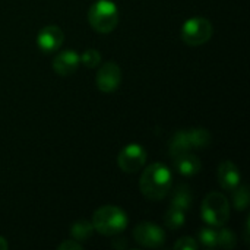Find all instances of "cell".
Masks as SVG:
<instances>
[{"label":"cell","instance_id":"obj_1","mask_svg":"<svg viewBox=\"0 0 250 250\" xmlns=\"http://www.w3.org/2000/svg\"><path fill=\"white\" fill-rule=\"evenodd\" d=\"M171 171L161 163L146 167L139 180V189L142 195L151 201L164 199L171 188Z\"/></svg>","mask_w":250,"mask_h":250},{"label":"cell","instance_id":"obj_2","mask_svg":"<svg viewBox=\"0 0 250 250\" xmlns=\"http://www.w3.org/2000/svg\"><path fill=\"white\" fill-rule=\"evenodd\" d=\"M127 215L126 212L114 205L101 207L94 212L92 226L103 236H116L120 234L127 227Z\"/></svg>","mask_w":250,"mask_h":250},{"label":"cell","instance_id":"obj_3","mask_svg":"<svg viewBox=\"0 0 250 250\" xmlns=\"http://www.w3.org/2000/svg\"><path fill=\"white\" fill-rule=\"evenodd\" d=\"M88 21L94 31L108 34L119 23V9L111 0H97L88 12Z\"/></svg>","mask_w":250,"mask_h":250},{"label":"cell","instance_id":"obj_4","mask_svg":"<svg viewBox=\"0 0 250 250\" xmlns=\"http://www.w3.org/2000/svg\"><path fill=\"white\" fill-rule=\"evenodd\" d=\"M202 220L211 227H223L230 217V205L223 193L211 192L201 205Z\"/></svg>","mask_w":250,"mask_h":250},{"label":"cell","instance_id":"obj_5","mask_svg":"<svg viewBox=\"0 0 250 250\" xmlns=\"http://www.w3.org/2000/svg\"><path fill=\"white\" fill-rule=\"evenodd\" d=\"M214 34L212 23L207 18H192L188 19L182 28V38L188 45L199 47L207 44Z\"/></svg>","mask_w":250,"mask_h":250},{"label":"cell","instance_id":"obj_6","mask_svg":"<svg viewBox=\"0 0 250 250\" xmlns=\"http://www.w3.org/2000/svg\"><path fill=\"white\" fill-rule=\"evenodd\" d=\"M145 161H146V151L139 144L126 145L117 157V164L120 170L130 174L139 171L144 167Z\"/></svg>","mask_w":250,"mask_h":250},{"label":"cell","instance_id":"obj_7","mask_svg":"<svg viewBox=\"0 0 250 250\" xmlns=\"http://www.w3.org/2000/svg\"><path fill=\"white\" fill-rule=\"evenodd\" d=\"M133 239L138 245L149 249H155L164 245L166 233L161 227L152 223H141L133 230Z\"/></svg>","mask_w":250,"mask_h":250},{"label":"cell","instance_id":"obj_8","mask_svg":"<svg viewBox=\"0 0 250 250\" xmlns=\"http://www.w3.org/2000/svg\"><path fill=\"white\" fill-rule=\"evenodd\" d=\"M95 83L101 92L105 94L114 92L122 83V69L119 67V64L116 62L104 63L98 69V73L95 76Z\"/></svg>","mask_w":250,"mask_h":250},{"label":"cell","instance_id":"obj_9","mask_svg":"<svg viewBox=\"0 0 250 250\" xmlns=\"http://www.w3.org/2000/svg\"><path fill=\"white\" fill-rule=\"evenodd\" d=\"M64 41V32L57 25L44 26L37 35V45L44 53L57 51Z\"/></svg>","mask_w":250,"mask_h":250},{"label":"cell","instance_id":"obj_10","mask_svg":"<svg viewBox=\"0 0 250 250\" xmlns=\"http://www.w3.org/2000/svg\"><path fill=\"white\" fill-rule=\"evenodd\" d=\"M81 64L79 54L73 50H63L53 59V69L60 76L73 75Z\"/></svg>","mask_w":250,"mask_h":250},{"label":"cell","instance_id":"obj_11","mask_svg":"<svg viewBox=\"0 0 250 250\" xmlns=\"http://www.w3.org/2000/svg\"><path fill=\"white\" fill-rule=\"evenodd\" d=\"M218 182H220V185H221V188L224 190H227V192L234 190L242 182L239 167L231 161L221 163L220 167H218Z\"/></svg>","mask_w":250,"mask_h":250},{"label":"cell","instance_id":"obj_12","mask_svg":"<svg viewBox=\"0 0 250 250\" xmlns=\"http://www.w3.org/2000/svg\"><path fill=\"white\" fill-rule=\"evenodd\" d=\"M174 167L182 176L189 177V176H195L201 171L202 163L196 155L186 152V154L174 157Z\"/></svg>","mask_w":250,"mask_h":250},{"label":"cell","instance_id":"obj_13","mask_svg":"<svg viewBox=\"0 0 250 250\" xmlns=\"http://www.w3.org/2000/svg\"><path fill=\"white\" fill-rule=\"evenodd\" d=\"M190 151H192V146H190L188 130L176 132L170 141V154L173 157H177V155H182V154H186Z\"/></svg>","mask_w":250,"mask_h":250},{"label":"cell","instance_id":"obj_14","mask_svg":"<svg viewBox=\"0 0 250 250\" xmlns=\"http://www.w3.org/2000/svg\"><path fill=\"white\" fill-rule=\"evenodd\" d=\"M94 226L88 220H79L72 224L70 227V237L75 239L76 242H85L89 240L94 234Z\"/></svg>","mask_w":250,"mask_h":250},{"label":"cell","instance_id":"obj_15","mask_svg":"<svg viewBox=\"0 0 250 250\" xmlns=\"http://www.w3.org/2000/svg\"><path fill=\"white\" fill-rule=\"evenodd\" d=\"M192 202H193V196L190 193V189L185 185L177 186V189L173 195V199H171V207L179 208L186 212L188 209H190Z\"/></svg>","mask_w":250,"mask_h":250},{"label":"cell","instance_id":"obj_16","mask_svg":"<svg viewBox=\"0 0 250 250\" xmlns=\"http://www.w3.org/2000/svg\"><path fill=\"white\" fill-rule=\"evenodd\" d=\"M192 149H204L211 144V133L207 129H190L188 130Z\"/></svg>","mask_w":250,"mask_h":250},{"label":"cell","instance_id":"obj_17","mask_svg":"<svg viewBox=\"0 0 250 250\" xmlns=\"http://www.w3.org/2000/svg\"><path fill=\"white\" fill-rule=\"evenodd\" d=\"M185 221H186L185 211H182V209H179V208H174V207H171V208L167 211L166 217H164V223H166V226H167L170 230H177V229L183 227Z\"/></svg>","mask_w":250,"mask_h":250},{"label":"cell","instance_id":"obj_18","mask_svg":"<svg viewBox=\"0 0 250 250\" xmlns=\"http://www.w3.org/2000/svg\"><path fill=\"white\" fill-rule=\"evenodd\" d=\"M233 192V205L237 211H245L249 207V189L246 185H239Z\"/></svg>","mask_w":250,"mask_h":250},{"label":"cell","instance_id":"obj_19","mask_svg":"<svg viewBox=\"0 0 250 250\" xmlns=\"http://www.w3.org/2000/svg\"><path fill=\"white\" fill-rule=\"evenodd\" d=\"M217 236H218V231L214 229V227H204L199 230V242L205 246V248H215L217 246Z\"/></svg>","mask_w":250,"mask_h":250},{"label":"cell","instance_id":"obj_20","mask_svg":"<svg viewBox=\"0 0 250 250\" xmlns=\"http://www.w3.org/2000/svg\"><path fill=\"white\" fill-rule=\"evenodd\" d=\"M236 243H237V240H236V236L233 234V231H230L227 229H221L218 231L217 246L224 248V249H233L236 246Z\"/></svg>","mask_w":250,"mask_h":250},{"label":"cell","instance_id":"obj_21","mask_svg":"<svg viewBox=\"0 0 250 250\" xmlns=\"http://www.w3.org/2000/svg\"><path fill=\"white\" fill-rule=\"evenodd\" d=\"M79 59H81V63L83 64V66H86V67H89V69H94V67H97L98 64H100V62H101V54L97 51V50H86V51H83L82 53V56H79Z\"/></svg>","mask_w":250,"mask_h":250},{"label":"cell","instance_id":"obj_22","mask_svg":"<svg viewBox=\"0 0 250 250\" xmlns=\"http://www.w3.org/2000/svg\"><path fill=\"white\" fill-rule=\"evenodd\" d=\"M198 248H199V245L192 237H182L174 245V249L176 250H198Z\"/></svg>","mask_w":250,"mask_h":250},{"label":"cell","instance_id":"obj_23","mask_svg":"<svg viewBox=\"0 0 250 250\" xmlns=\"http://www.w3.org/2000/svg\"><path fill=\"white\" fill-rule=\"evenodd\" d=\"M59 250H81L82 249V245L79 242H76L75 239H69L63 243L59 245Z\"/></svg>","mask_w":250,"mask_h":250},{"label":"cell","instance_id":"obj_24","mask_svg":"<svg viewBox=\"0 0 250 250\" xmlns=\"http://www.w3.org/2000/svg\"><path fill=\"white\" fill-rule=\"evenodd\" d=\"M7 249H9V245H7V242H6V239L0 236V250H7Z\"/></svg>","mask_w":250,"mask_h":250}]
</instances>
